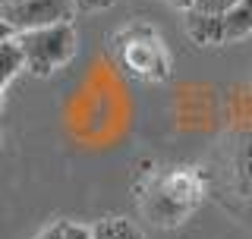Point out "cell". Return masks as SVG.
Instances as JSON below:
<instances>
[{"mask_svg":"<svg viewBox=\"0 0 252 239\" xmlns=\"http://www.w3.org/2000/svg\"><path fill=\"white\" fill-rule=\"evenodd\" d=\"M205 177L192 167H164L148 177L139 195L142 214L158 227H177L202 205Z\"/></svg>","mask_w":252,"mask_h":239,"instance_id":"cell-1","label":"cell"},{"mask_svg":"<svg viewBox=\"0 0 252 239\" xmlns=\"http://www.w3.org/2000/svg\"><path fill=\"white\" fill-rule=\"evenodd\" d=\"M13 41L19 47L22 69H29L32 76H41V79L63 69L79 54V35L73 22L19 31V35H13Z\"/></svg>","mask_w":252,"mask_h":239,"instance_id":"cell-2","label":"cell"},{"mask_svg":"<svg viewBox=\"0 0 252 239\" xmlns=\"http://www.w3.org/2000/svg\"><path fill=\"white\" fill-rule=\"evenodd\" d=\"M117 57L129 76L142 82H164L170 76V51L148 26H129L117 35Z\"/></svg>","mask_w":252,"mask_h":239,"instance_id":"cell-3","label":"cell"},{"mask_svg":"<svg viewBox=\"0 0 252 239\" xmlns=\"http://www.w3.org/2000/svg\"><path fill=\"white\" fill-rule=\"evenodd\" d=\"M76 16L73 0H19V3L0 6V19L10 26L13 35L29 29H44L57 26V22H69Z\"/></svg>","mask_w":252,"mask_h":239,"instance_id":"cell-4","label":"cell"},{"mask_svg":"<svg viewBox=\"0 0 252 239\" xmlns=\"http://www.w3.org/2000/svg\"><path fill=\"white\" fill-rule=\"evenodd\" d=\"M252 31V0H240L227 16H220L218 22H211L208 29L195 31L192 41L195 44H224L233 38H243Z\"/></svg>","mask_w":252,"mask_h":239,"instance_id":"cell-5","label":"cell"},{"mask_svg":"<svg viewBox=\"0 0 252 239\" xmlns=\"http://www.w3.org/2000/svg\"><path fill=\"white\" fill-rule=\"evenodd\" d=\"M236 3H240V0H195V3L186 10V31H189V38H192L195 31L208 29L211 22H218L220 16H227Z\"/></svg>","mask_w":252,"mask_h":239,"instance_id":"cell-6","label":"cell"},{"mask_svg":"<svg viewBox=\"0 0 252 239\" xmlns=\"http://www.w3.org/2000/svg\"><path fill=\"white\" fill-rule=\"evenodd\" d=\"M233 186L246 202H252V132H243L233 148Z\"/></svg>","mask_w":252,"mask_h":239,"instance_id":"cell-7","label":"cell"},{"mask_svg":"<svg viewBox=\"0 0 252 239\" xmlns=\"http://www.w3.org/2000/svg\"><path fill=\"white\" fill-rule=\"evenodd\" d=\"M92 239H145V233L126 217H104L92 227Z\"/></svg>","mask_w":252,"mask_h":239,"instance_id":"cell-8","label":"cell"},{"mask_svg":"<svg viewBox=\"0 0 252 239\" xmlns=\"http://www.w3.org/2000/svg\"><path fill=\"white\" fill-rule=\"evenodd\" d=\"M22 73V57H19V47H16L13 38L0 41V91L13 82L16 76Z\"/></svg>","mask_w":252,"mask_h":239,"instance_id":"cell-9","label":"cell"},{"mask_svg":"<svg viewBox=\"0 0 252 239\" xmlns=\"http://www.w3.org/2000/svg\"><path fill=\"white\" fill-rule=\"evenodd\" d=\"M60 239H92V227L76 224V220H57Z\"/></svg>","mask_w":252,"mask_h":239,"instance_id":"cell-10","label":"cell"},{"mask_svg":"<svg viewBox=\"0 0 252 239\" xmlns=\"http://www.w3.org/2000/svg\"><path fill=\"white\" fill-rule=\"evenodd\" d=\"M110 3H114V0H73L76 10H85V13H92V10H107Z\"/></svg>","mask_w":252,"mask_h":239,"instance_id":"cell-11","label":"cell"},{"mask_svg":"<svg viewBox=\"0 0 252 239\" xmlns=\"http://www.w3.org/2000/svg\"><path fill=\"white\" fill-rule=\"evenodd\" d=\"M35 239H60V230H57V224H51V227H44L41 233H38Z\"/></svg>","mask_w":252,"mask_h":239,"instance_id":"cell-12","label":"cell"},{"mask_svg":"<svg viewBox=\"0 0 252 239\" xmlns=\"http://www.w3.org/2000/svg\"><path fill=\"white\" fill-rule=\"evenodd\" d=\"M6 38H13V31H10V26H6L3 19H0V41H6Z\"/></svg>","mask_w":252,"mask_h":239,"instance_id":"cell-13","label":"cell"},{"mask_svg":"<svg viewBox=\"0 0 252 239\" xmlns=\"http://www.w3.org/2000/svg\"><path fill=\"white\" fill-rule=\"evenodd\" d=\"M170 3H173V6H180V10H189L195 0H170Z\"/></svg>","mask_w":252,"mask_h":239,"instance_id":"cell-14","label":"cell"},{"mask_svg":"<svg viewBox=\"0 0 252 239\" xmlns=\"http://www.w3.org/2000/svg\"><path fill=\"white\" fill-rule=\"evenodd\" d=\"M10 3H19V0H0V6H10Z\"/></svg>","mask_w":252,"mask_h":239,"instance_id":"cell-15","label":"cell"},{"mask_svg":"<svg viewBox=\"0 0 252 239\" xmlns=\"http://www.w3.org/2000/svg\"><path fill=\"white\" fill-rule=\"evenodd\" d=\"M0 107H3V91H0Z\"/></svg>","mask_w":252,"mask_h":239,"instance_id":"cell-16","label":"cell"}]
</instances>
